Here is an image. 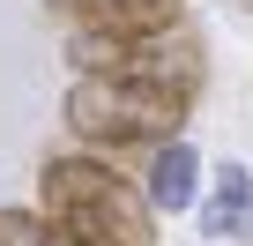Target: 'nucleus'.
<instances>
[{
    "label": "nucleus",
    "instance_id": "1",
    "mask_svg": "<svg viewBox=\"0 0 253 246\" xmlns=\"http://www.w3.org/2000/svg\"><path fill=\"white\" fill-rule=\"evenodd\" d=\"M38 216L75 246H157L149 194L97 157H45L38 164Z\"/></svg>",
    "mask_w": 253,
    "mask_h": 246
},
{
    "label": "nucleus",
    "instance_id": "2",
    "mask_svg": "<svg viewBox=\"0 0 253 246\" xmlns=\"http://www.w3.org/2000/svg\"><path fill=\"white\" fill-rule=\"evenodd\" d=\"M186 97L149 90V82H119V75H75L67 82V127L89 149H164L186 127Z\"/></svg>",
    "mask_w": 253,
    "mask_h": 246
},
{
    "label": "nucleus",
    "instance_id": "3",
    "mask_svg": "<svg viewBox=\"0 0 253 246\" xmlns=\"http://www.w3.org/2000/svg\"><path fill=\"white\" fill-rule=\"evenodd\" d=\"M67 60L75 75H119V82H149V90H171V97H201V75H209V52L201 38L179 23V30H157V38H104V30H75L67 38Z\"/></svg>",
    "mask_w": 253,
    "mask_h": 246
},
{
    "label": "nucleus",
    "instance_id": "4",
    "mask_svg": "<svg viewBox=\"0 0 253 246\" xmlns=\"http://www.w3.org/2000/svg\"><path fill=\"white\" fill-rule=\"evenodd\" d=\"M75 15V30H104V38H157L186 23V0H52Z\"/></svg>",
    "mask_w": 253,
    "mask_h": 246
},
{
    "label": "nucleus",
    "instance_id": "5",
    "mask_svg": "<svg viewBox=\"0 0 253 246\" xmlns=\"http://www.w3.org/2000/svg\"><path fill=\"white\" fill-rule=\"evenodd\" d=\"M142 194H149V209H157V216H179V209H194V201H201V157H194V142H186V135H179V142H164V149H149Z\"/></svg>",
    "mask_w": 253,
    "mask_h": 246
},
{
    "label": "nucleus",
    "instance_id": "6",
    "mask_svg": "<svg viewBox=\"0 0 253 246\" xmlns=\"http://www.w3.org/2000/svg\"><path fill=\"white\" fill-rule=\"evenodd\" d=\"M201 231L209 239H253V172L238 157L216 164V194L201 201Z\"/></svg>",
    "mask_w": 253,
    "mask_h": 246
},
{
    "label": "nucleus",
    "instance_id": "7",
    "mask_svg": "<svg viewBox=\"0 0 253 246\" xmlns=\"http://www.w3.org/2000/svg\"><path fill=\"white\" fill-rule=\"evenodd\" d=\"M0 246H75V239H60L38 209H0Z\"/></svg>",
    "mask_w": 253,
    "mask_h": 246
},
{
    "label": "nucleus",
    "instance_id": "8",
    "mask_svg": "<svg viewBox=\"0 0 253 246\" xmlns=\"http://www.w3.org/2000/svg\"><path fill=\"white\" fill-rule=\"evenodd\" d=\"M246 8H253V0H246Z\"/></svg>",
    "mask_w": 253,
    "mask_h": 246
}]
</instances>
